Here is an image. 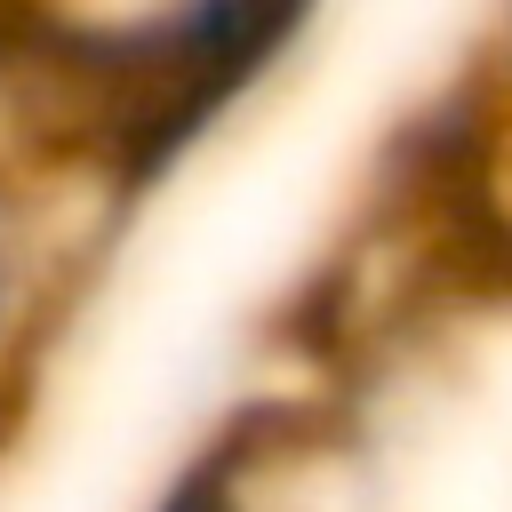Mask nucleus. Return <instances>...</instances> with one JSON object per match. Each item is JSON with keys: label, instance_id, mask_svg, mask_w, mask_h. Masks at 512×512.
<instances>
[{"label": "nucleus", "instance_id": "nucleus-1", "mask_svg": "<svg viewBox=\"0 0 512 512\" xmlns=\"http://www.w3.org/2000/svg\"><path fill=\"white\" fill-rule=\"evenodd\" d=\"M64 272H72V240L56 232L40 184L0 176V368L40 336Z\"/></svg>", "mask_w": 512, "mask_h": 512}]
</instances>
